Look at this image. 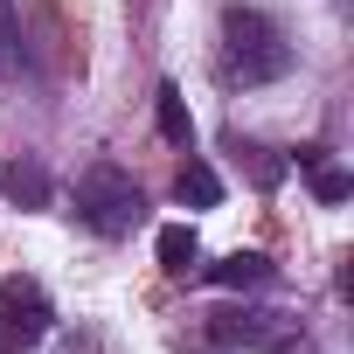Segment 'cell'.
I'll use <instances>...</instances> for the list:
<instances>
[{
  "instance_id": "cell-8",
  "label": "cell",
  "mask_w": 354,
  "mask_h": 354,
  "mask_svg": "<svg viewBox=\"0 0 354 354\" xmlns=\"http://www.w3.org/2000/svg\"><path fill=\"white\" fill-rule=\"evenodd\" d=\"M174 195H181L188 209H216V202H223V181H216L209 160H181V174H174Z\"/></svg>"
},
{
  "instance_id": "cell-6",
  "label": "cell",
  "mask_w": 354,
  "mask_h": 354,
  "mask_svg": "<svg viewBox=\"0 0 354 354\" xmlns=\"http://www.w3.org/2000/svg\"><path fill=\"white\" fill-rule=\"evenodd\" d=\"M153 250H160V271H167V278H188V271L202 264V236H195L188 223H167V230L153 236Z\"/></svg>"
},
{
  "instance_id": "cell-5",
  "label": "cell",
  "mask_w": 354,
  "mask_h": 354,
  "mask_svg": "<svg viewBox=\"0 0 354 354\" xmlns=\"http://www.w3.org/2000/svg\"><path fill=\"white\" fill-rule=\"evenodd\" d=\"M0 195H8L15 209H49V174L35 160H8L0 167Z\"/></svg>"
},
{
  "instance_id": "cell-1",
  "label": "cell",
  "mask_w": 354,
  "mask_h": 354,
  "mask_svg": "<svg viewBox=\"0 0 354 354\" xmlns=\"http://www.w3.org/2000/svg\"><path fill=\"white\" fill-rule=\"evenodd\" d=\"M77 216L97 230V236H132L146 223V195L125 167H91L77 181Z\"/></svg>"
},
{
  "instance_id": "cell-11",
  "label": "cell",
  "mask_w": 354,
  "mask_h": 354,
  "mask_svg": "<svg viewBox=\"0 0 354 354\" xmlns=\"http://www.w3.org/2000/svg\"><path fill=\"white\" fill-rule=\"evenodd\" d=\"M243 153H250V181H257V188H278V181H285V160H271V153H257V146H243Z\"/></svg>"
},
{
  "instance_id": "cell-3",
  "label": "cell",
  "mask_w": 354,
  "mask_h": 354,
  "mask_svg": "<svg viewBox=\"0 0 354 354\" xmlns=\"http://www.w3.org/2000/svg\"><path fill=\"white\" fill-rule=\"evenodd\" d=\"M209 340L216 347H285V333L264 313H209Z\"/></svg>"
},
{
  "instance_id": "cell-10",
  "label": "cell",
  "mask_w": 354,
  "mask_h": 354,
  "mask_svg": "<svg viewBox=\"0 0 354 354\" xmlns=\"http://www.w3.org/2000/svg\"><path fill=\"white\" fill-rule=\"evenodd\" d=\"M160 139L167 146H195V118H188V104H181V91H160Z\"/></svg>"
},
{
  "instance_id": "cell-12",
  "label": "cell",
  "mask_w": 354,
  "mask_h": 354,
  "mask_svg": "<svg viewBox=\"0 0 354 354\" xmlns=\"http://www.w3.org/2000/svg\"><path fill=\"white\" fill-rule=\"evenodd\" d=\"M0 306H42V292L28 278H0Z\"/></svg>"
},
{
  "instance_id": "cell-2",
  "label": "cell",
  "mask_w": 354,
  "mask_h": 354,
  "mask_svg": "<svg viewBox=\"0 0 354 354\" xmlns=\"http://www.w3.org/2000/svg\"><path fill=\"white\" fill-rule=\"evenodd\" d=\"M223 42H230V77H243V84H271V77L292 70L285 35H278L257 8H230V15H223Z\"/></svg>"
},
{
  "instance_id": "cell-4",
  "label": "cell",
  "mask_w": 354,
  "mask_h": 354,
  "mask_svg": "<svg viewBox=\"0 0 354 354\" xmlns=\"http://www.w3.org/2000/svg\"><path fill=\"white\" fill-rule=\"evenodd\" d=\"M49 333V306H0V354H28Z\"/></svg>"
},
{
  "instance_id": "cell-9",
  "label": "cell",
  "mask_w": 354,
  "mask_h": 354,
  "mask_svg": "<svg viewBox=\"0 0 354 354\" xmlns=\"http://www.w3.org/2000/svg\"><path fill=\"white\" fill-rule=\"evenodd\" d=\"M209 278H216L223 292H250V285H264V278H271V257H257V250H230Z\"/></svg>"
},
{
  "instance_id": "cell-7",
  "label": "cell",
  "mask_w": 354,
  "mask_h": 354,
  "mask_svg": "<svg viewBox=\"0 0 354 354\" xmlns=\"http://www.w3.org/2000/svg\"><path fill=\"white\" fill-rule=\"evenodd\" d=\"M299 167H306V174H313V195H319V202H326V209H333V202H347V195H354V181H347V174H340V167H333V160H326V146H299Z\"/></svg>"
}]
</instances>
